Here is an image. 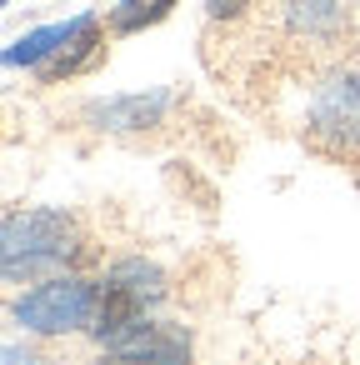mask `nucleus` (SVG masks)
Returning <instances> with one entry per match:
<instances>
[{
  "instance_id": "nucleus-1",
  "label": "nucleus",
  "mask_w": 360,
  "mask_h": 365,
  "mask_svg": "<svg viewBox=\"0 0 360 365\" xmlns=\"http://www.w3.org/2000/svg\"><path fill=\"white\" fill-rule=\"evenodd\" d=\"M86 255L81 225L66 210H11L0 220V280H56Z\"/></svg>"
},
{
  "instance_id": "nucleus-7",
  "label": "nucleus",
  "mask_w": 360,
  "mask_h": 365,
  "mask_svg": "<svg viewBox=\"0 0 360 365\" xmlns=\"http://www.w3.org/2000/svg\"><path fill=\"white\" fill-rule=\"evenodd\" d=\"M101 56V21L91 16V11H81L76 16V31H71V41L41 66V76L46 81H66V76H76V71H86L91 61Z\"/></svg>"
},
{
  "instance_id": "nucleus-3",
  "label": "nucleus",
  "mask_w": 360,
  "mask_h": 365,
  "mask_svg": "<svg viewBox=\"0 0 360 365\" xmlns=\"http://www.w3.org/2000/svg\"><path fill=\"white\" fill-rule=\"evenodd\" d=\"M11 315L36 330V335H66V330H91L96 315V280H76V275H56L36 290H26Z\"/></svg>"
},
{
  "instance_id": "nucleus-11",
  "label": "nucleus",
  "mask_w": 360,
  "mask_h": 365,
  "mask_svg": "<svg viewBox=\"0 0 360 365\" xmlns=\"http://www.w3.org/2000/svg\"><path fill=\"white\" fill-rule=\"evenodd\" d=\"M245 6H250V0H205V16L210 21H235Z\"/></svg>"
},
{
  "instance_id": "nucleus-8",
  "label": "nucleus",
  "mask_w": 360,
  "mask_h": 365,
  "mask_svg": "<svg viewBox=\"0 0 360 365\" xmlns=\"http://www.w3.org/2000/svg\"><path fill=\"white\" fill-rule=\"evenodd\" d=\"M285 16L305 41H335L345 31V0H285Z\"/></svg>"
},
{
  "instance_id": "nucleus-10",
  "label": "nucleus",
  "mask_w": 360,
  "mask_h": 365,
  "mask_svg": "<svg viewBox=\"0 0 360 365\" xmlns=\"http://www.w3.org/2000/svg\"><path fill=\"white\" fill-rule=\"evenodd\" d=\"M175 11V0H120L110 11V36H140Z\"/></svg>"
},
{
  "instance_id": "nucleus-9",
  "label": "nucleus",
  "mask_w": 360,
  "mask_h": 365,
  "mask_svg": "<svg viewBox=\"0 0 360 365\" xmlns=\"http://www.w3.org/2000/svg\"><path fill=\"white\" fill-rule=\"evenodd\" d=\"M71 31H76V16H71V21H56V26H41V31H31V36H21L16 46L0 51V66H31V71H41V66L71 41Z\"/></svg>"
},
{
  "instance_id": "nucleus-6",
  "label": "nucleus",
  "mask_w": 360,
  "mask_h": 365,
  "mask_svg": "<svg viewBox=\"0 0 360 365\" xmlns=\"http://www.w3.org/2000/svg\"><path fill=\"white\" fill-rule=\"evenodd\" d=\"M165 115V96H110L91 106V120L101 130H150Z\"/></svg>"
},
{
  "instance_id": "nucleus-5",
  "label": "nucleus",
  "mask_w": 360,
  "mask_h": 365,
  "mask_svg": "<svg viewBox=\"0 0 360 365\" xmlns=\"http://www.w3.org/2000/svg\"><path fill=\"white\" fill-rule=\"evenodd\" d=\"M195 350H190V335L170 320H145L135 330H125L120 340L101 345V360L96 365H190Z\"/></svg>"
},
{
  "instance_id": "nucleus-2",
  "label": "nucleus",
  "mask_w": 360,
  "mask_h": 365,
  "mask_svg": "<svg viewBox=\"0 0 360 365\" xmlns=\"http://www.w3.org/2000/svg\"><path fill=\"white\" fill-rule=\"evenodd\" d=\"M165 300V275L150 260H120L101 285H96V315H91V335L101 345L120 340L125 330L145 325V315Z\"/></svg>"
},
{
  "instance_id": "nucleus-4",
  "label": "nucleus",
  "mask_w": 360,
  "mask_h": 365,
  "mask_svg": "<svg viewBox=\"0 0 360 365\" xmlns=\"http://www.w3.org/2000/svg\"><path fill=\"white\" fill-rule=\"evenodd\" d=\"M310 140L325 145L330 155H360V76L335 71L315 86L310 96Z\"/></svg>"
},
{
  "instance_id": "nucleus-12",
  "label": "nucleus",
  "mask_w": 360,
  "mask_h": 365,
  "mask_svg": "<svg viewBox=\"0 0 360 365\" xmlns=\"http://www.w3.org/2000/svg\"><path fill=\"white\" fill-rule=\"evenodd\" d=\"M0 6H6V0H0Z\"/></svg>"
}]
</instances>
